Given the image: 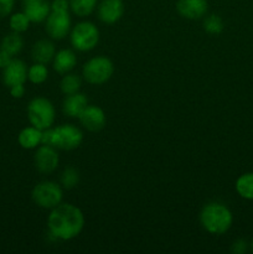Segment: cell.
<instances>
[{
    "mask_svg": "<svg viewBox=\"0 0 253 254\" xmlns=\"http://www.w3.org/2000/svg\"><path fill=\"white\" fill-rule=\"evenodd\" d=\"M56 49L54 42L47 39H41L34 44L31 49V56L35 62L47 64L54 60Z\"/></svg>",
    "mask_w": 253,
    "mask_h": 254,
    "instance_id": "17",
    "label": "cell"
},
{
    "mask_svg": "<svg viewBox=\"0 0 253 254\" xmlns=\"http://www.w3.org/2000/svg\"><path fill=\"white\" fill-rule=\"evenodd\" d=\"M72 29L69 10L67 11H51L45 21V30L54 40H63L68 36Z\"/></svg>",
    "mask_w": 253,
    "mask_h": 254,
    "instance_id": "8",
    "label": "cell"
},
{
    "mask_svg": "<svg viewBox=\"0 0 253 254\" xmlns=\"http://www.w3.org/2000/svg\"><path fill=\"white\" fill-rule=\"evenodd\" d=\"M22 47H24V39H22L21 34L14 31L7 34L6 36L2 39L1 45H0V49L4 50V51L7 52L9 55H11L12 57L16 56L17 54H20Z\"/></svg>",
    "mask_w": 253,
    "mask_h": 254,
    "instance_id": "20",
    "label": "cell"
},
{
    "mask_svg": "<svg viewBox=\"0 0 253 254\" xmlns=\"http://www.w3.org/2000/svg\"><path fill=\"white\" fill-rule=\"evenodd\" d=\"M79 183V173L73 166H68L61 174V185L63 189L71 190L76 188Z\"/></svg>",
    "mask_w": 253,
    "mask_h": 254,
    "instance_id": "26",
    "label": "cell"
},
{
    "mask_svg": "<svg viewBox=\"0 0 253 254\" xmlns=\"http://www.w3.org/2000/svg\"><path fill=\"white\" fill-rule=\"evenodd\" d=\"M30 24H31V21H30V19L24 11H17L14 12V14H10L9 26L11 31L22 34V32L29 30Z\"/></svg>",
    "mask_w": 253,
    "mask_h": 254,
    "instance_id": "24",
    "label": "cell"
},
{
    "mask_svg": "<svg viewBox=\"0 0 253 254\" xmlns=\"http://www.w3.org/2000/svg\"><path fill=\"white\" fill-rule=\"evenodd\" d=\"M34 163L37 170L41 174L54 173L60 163V155L57 153V149L51 145L41 144L35 151Z\"/></svg>",
    "mask_w": 253,
    "mask_h": 254,
    "instance_id": "9",
    "label": "cell"
},
{
    "mask_svg": "<svg viewBox=\"0 0 253 254\" xmlns=\"http://www.w3.org/2000/svg\"><path fill=\"white\" fill-rule=\"evenodd\" d=\"M51 11H67L69 10V0H52Z\"/></svg>",
    "mask_w": 253,
    "mask_h": 254,
    "instance_id": "29",
    "label": "cell"
},
{
    "mask_svg": "<svg viewBox=\"0 0 253 254\" xmlns=\"http://www.w3.org/2000/svg\"><path fill=\"white\" fill-rule=\"evenodd\" d=\"M72 47L79 52H89L98 45L99 30L93 22L79 21L69 32Z\"/></svg>",
    "mask_w": 253,
    "mask_h": 254,
    "instance_id": "6",
    "label": "cell"
},
{
    "mask_svg": "<svg viewBox=\"0 0 253 254\" xmlns=\"http://www.w3.org/2000/svg\"><path fill=\"white\" fill-rule=\"evenodd\" d=\"M98 0H69V9L76 16L87 17L97 9Z\"/></svg>",
    "mask_w": 253,
    "mask_h": 254,
    "instance_id": "21",
    "label": "cell"
},
{
    "mask_svg": "<svg viewBox=\"0 0 253 254\" xmlns=\"http://www.w3.org/2000/svg\"><path fill=\"white\" fill-rule=\"evenodd\" d=\"M31 197L39 207L52 210L62 202L63 191L55 181H41L32 189Z\"/></svg>",
    "mask_w": 253,
    "mask_h": 254,
    "instance_id": "7",
    "label": "cell"
},
{
    "mask_svg": "<svg viewBox=\"0 0 253 254\" xmlns=\"http://www.w3.org/2000/svg\"><path fill=\"white\" fill-rule=\"evenodd\" d=\"M78 121L84 129L89 131H99L106 126V114L98 106H87L78 117Z\"/></svg>",
    "mask_w": 253,
    "mask_h": 254,
    "instance_id": "13",
    "label": "cell"
},
{
    "mask_svg": "<svg viewBox=\"0 0 253 254\" xmlns=\"http://www.w3.org/2000/svg\"><path fill=\"white\" fill-rule=\"evenodd\" d=\"M39 1V0H22V4H27V2H34Z\"/></svg>",
    "mask_w": 253,
    "mask_h": 254,
    "instance_id": "32",
    "label": "cell"
},
{
    "mask_svg": "<svg viewBox=\"0 0 253 254\" xmlns=\"http://www.w3.org/2000/svg\"><path fill=\"white\" fill-rule=\"evenodd\" d=\"M77 64V56L74 51L69 49H62L55 54L52 60V67L60 74H64L71 72Z\"/></svg>",
    "mask_w": 253,
    "mask_h": 254,
    "instance_id": "15",
    "label": "cell"
},
{
    "mask_svg": "<svg viewBox=\"0 0 253 254\" xmlns=\"http://www.w3.org/2000/svg\"><path fill=\"white\" fill-rule=\"evenodd\" d=\"M82 86V79L78 74L76 73H64V76L62 77L61 82H60V88L61 92L66 96L72 93H76L79 92Z\"/></svg>",
    "mask_w": 253,
    "mask_h": 254,
    "instance_id": "22",
    "label": "cell"
},
{
    "mask_svg": "<svg viewBox=\"0 0 253 254\" xmlns=\"http://www.w3.org/2000/svg\"><path fill=\"white\" fill-rule=\"evenodd\" d=\"M88 106V99L81 92H76L66 96L63 103H62V111L69 118L78 119L79 114L83 112V109Z\"/></svg>",
    "mask_w": 253,
    "mask_h": 254,
    "instance_id": "14",
    "label": "cell"
},
{
    "mask_svg": "<svg viewBox=\"0 0 253 254\" xmlns=\"http://www.w3.org/2000/svg\"><path fill=\"white\" fill-rule=\"evenodd\" d=\"M176 11L181 17L188 20H200L208 11L207 0H178Z\"/></svg>",
    "mask_w": 253,
    "mask_h": 254,
    "instance_id": "12",
    "label": "cell"
},
{
    "mask_svg": "<svg viewBox=\"0 0 253 254\" xmlns=\"http://www.w3.org/2000/svg\"><path fill=\"white\" fill-rule=\"evenodd\" d=\"M15 6V0H0V17L9 16Z\"/></svg>",
    "mask_w": 253,
    "mask_h": 254,
    "instance_id": "28",
    "label": "cell"
},
{
    "mask_svg": "<svg viewBox=\"0 0 253 254\" xmlns=\"http://www.w3.org/2000/svg\"><path fill=\"white\" fill-rule=\"evenodd\" d=\"M124 9L123 0H102L97 5V15L103 24L112 25L122 19Z\"/></svg>",
    "mask_w": 253,
    "mask_h": 254,
    "instance_id": "10",
    "label": "cell"
},
{
    "mask_svg": "<svg viewBox=\"0 0 253 254\" xmlns=\"http://www.w3.org/2000/svg\"><path fill=\"white\" fill-rule=\"evenodd\" d=\"M83 141V133L73 124H62L56 128L42 130V144L51 145L57 150H74Z\"/></svg>",
    "mask_w": 253,
    "mask_h": 254,
    "instance_id": "3",
    "label": "cell"
},
{
    "mask_svg": "<svg viewBox=\"0 0 253 254\" xmlns=\"http://www.w3.org/2000/svg\"><path fill=\"white\" fill-rule=\"evenodd\" d=\"M200 223L203 230L211 235H225L232 227L233 215L225 203L212 201L206 203L201 210Z\"/></svg>",
    "mask_w": 253,
    "mask_h": 254,
    "instance_id": "2",
    "label": "cell"
},
{
    "mask_svg": "<svg viewBox=\"0 0 253 254\" xmlns=\"http://www.w3.org/2000/svg\"><path fill=\"white\" fill-rule=\"evenodd\" d=\"M12 59H14V57H12L11 55H9L7 52H5L4 50L0 49V68H5V67L11 62Z\"/></svg>",
    "mask_w": 253,
    "mask_h": 254,
    "instance_id": "31",
    "label": "cell"
},
{
    "mask_svg": "<svg viewBox=\"0 0 253 254\" xmlns=\"http://www.w3.org/2000/svg\"><path fill=\"white\" fill-rule=\"evenodd\" d=\"M84 227V215L72 203H60L47 217V228L55 240L71 241L78 237Z\"/></svg>",
    "mask_w": 253,
    "mask_h": 254,
    "instance_id": "1",
    "label": "cell"
},
{
    "mask_svg": "<svg viewBox=\"0 0 253 254\" xmlns=\"http://www.w3.org/2000/svg\"><path fill=\"white\" fill-rule=\"evenodd\" d=\"M49 78V69L44 64L35 62L27 68V79L34 84H42Z\"/></svg>",
    "mask_w": 253,
    "mask_h": 254,
    "instance_id": "23",
    "label": "cell"
},
{
    "mask_svg": "<svg viewBox=\"0 0 253 254\" xmlns=\"http://www.w3.org/2000/svg\"><path fill=\"white\" fill-rule=\"evenodd\" d=\"M223 20L220 15L210 14L203 17V30L210 35H220L223 31Z\"/></svg>",
    "mask_w": 253,
    "mask_h": 254,
    "instance_id": "25",
    "label": "cell"
},
{
    "mask_svg": "<svg viewBox=\"0 0 253 254\" xmlns=\"http://www.w3.org/2000/svg\"><path fill=\"white\" fill-rule=\"evenodd\" d=\"M10 94L14 98H22L25 94V86L24 84H16V86L10 87Z\"/></svg>",
    "mask_w": 253,
    "mask_h": 254,
    "instance_id": "30",
    "label": "cell"
},
{
    "mask_svg": "<svg viewBox=\"0 0 253 254\" xmlns=\"http://www.w3.org/2000/svg\"><path fill=\"white\" fill-rule=\"evenodd\" d=\"M27 118L31 126L45 130L54 126L56 119V109L54 103L45 97L31 99L27 106Z\"/></svg>",
    "mask_w": 253,
    "mask_h": 254,
    "instance_id": "4",
    "label": "cell"
},
{
    "mask_svg": "<svg viewBox=\"0 0 253 254\" xmlns=\"http://www.w3.org/2000/svg\"><path fill=\"white\" fill-rule=\"evenodd\" d=\"M235 189L240 197L253 201V173H245L238 176Z\"/></svg>",
    "mask_w": 253,
    "mask_h": 254,
    "instance_id": "19",
    "label": "cell"
},
{
    "mask_svg": "<svg viewBox=\"0 0 253 254\" xmlns=\"http://www.w3.org/2000/svg\"><path fill=\"white\" fill-rule=\"evenodd\" d=\"M24 12L27 15L30 21L34 24H40V22L46 21L47 16L51 12V4L47 0L27 2V4H24Z\"/></svg>",
    "mask_w": 253,
    "mask_h": 254,
    "instance_id": "16",
    "label": "cell"
},
{
    "mask_svg": "<svg viewBox=\"0 0 253 254\" xmlns=\"http://www.w3.org/2000/svg\"><path fill=\"white\" fill-rule=\"evenodd\" d=\"M250 248V243L243 238H238L231 246V252L235 254H245Z\"/></svg>",
    "mask_w": 253,
    "mask_h": 254,
    "instance_id": "27",
    "label": "cell"
},
{
    "mask_svg": "<svg viewBox=\"0 0 253 254\" xmlns=\"http://www.w3.org/2000/svg\"><path fill=\"white\" fill-rule=\"evenodd\" d=\"M250 248H251V252L253 253V240H252V242L250 243Z\"/></svg>",
    "mask_w": 253,
    "mask_h": 254,
    "instance_id": "33",
    "label": "cell"
},
{
    "mask_svg": "<svg viewBox=\"0 0 253 254\" xmlns=\"http://www.w3.org/2000/svg\"><path fill=\"white\" fill-rule=\"evenodd\" d=\"M114 73V64L106 56H96L86 62L82 67V77L89 84L99 86L112 78Z\"/></svg>",
    "mask_w": 253,
    "mask_h": 254,
    "instance_id": "5",
    "label": "cell"
},
{
    "mask_svg": "<svg viewBox=\"0 0 253 254\" xmlns=\"http://www.w3.org/2000/svg\"><path fill=\"white\" fill-rule=\"evenodd\" d=\"M27 81V66L22 60L12 59L5 68H2V82L7 88L16 84H25Z\"/></svg>",
    "mask_w": 253,
    "mask_h": 254,
    "instance_id": "11",
    "label": "cell"
},
{
    "mask_svg": "<svg viewBox=\"0 0 253 254\" xmlns=\"http://www.w3.org/2000/svg\"><path fill=\"white\" fill-rule=\"evenodd\" d=\"M17 143L22 149L32 150L42 144V130L34 126L26 127L17 135Z\"/></svg>",
    "mask_w": 253,
    "mask_h": 254,
    "instance_id": "18",
    "label": "cell"
}]
</instances>
